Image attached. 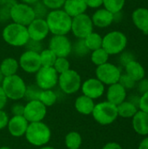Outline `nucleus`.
I'll list each match as a JSON object with an SVG mask.
<instances>
[{
  "instance_id": "nucleus-1",
  "label": "nucleus",
  "mask_w": 148,
  "mask_h": 149,
  "mask_svg": "<svg viewBox=\"0 0 148 149\" xmlns=\"http://www.w3.org/2000/svg\"><path fill=\"white\" fill-rule=\"evenodd\" d=\"M72 19L63 9L50 10L45 16L50 33L52 35H67L71 32Z\"/></svg>"
},
{
  "instance_id": "nucleus-2",
  "label": "nucleus",
  "mask_w": 148,
  "mask_h": 149,
  "mask_svg": "<svg viewBox=\"0 0 148 149\" xmlns=\"http://www.w3.org/2000/svg\"><path fill=\"white\" fill-rule=\"evenodd\" d=\"M2 37L6 44L14 47L25 46L30 40L27 26L14 22L4 26L2 31Z\"/></svg>"
},
{
  "instance_id": "nucleus-3",
  "label": "nucleus",
  "mask_w": 148,
  "mask_h": 149,
  "mask_svg": "<svg viewBox=\"0 0 148 149\" xmlns=\"http://www.w3.org/2000/svg\"><path fill=\"white\" fill-rule=\"evenodd\" d=\"M24 137L26 141L34 147H43L47 145L51 138L50 127L43 121L29 123Z\"/></svg>"
},
{
  "instance_id": "nucleus-4",
  "label": "nucleus",
  "mask_w": 148,
  "mask_h": 149,
  "mask_svg": "<svg viewBox=\"0 0 148 149\" xmlns=\"http://www.w3.org/2000/svg\"><path fill=\"white\" fill-rule=\"evenodd\" d=\"M1 86L8 100L17 101L24 98L27 86L22 77L17 74H14L4 77Z\"/></svg>"
},
{
  "instance_id": "nucleus-5",
  "label": "nucleus",
  "mask_w": 148,
  "mask_h": 149,
  "mask_svg": "<svg viewBox=\"0 0 148 149\" xmlns=\"http://www.w3.org/2000/svg\"><path fill=\"white\" fill-rule=\"evenodd\" d=\"M127 45V38L120 31H113L103 37L102 48L111 56L122 53Z\"/></svg>"
},
{
  "instance_id": "nucleus-6",
  "label": "nucleus",
  "mask_w": 148,
  "mask_h": 149,
  "mask_svg": "<svg viewBox=\"0 0 148 149\" xmlns=\"http://www.w3.org/2000/svg\"><path fill=\"white\" fill-rule=\"evenodd\" d=\"M92 115L95 121L102 126H107L113 123L119 117L117 106L107 100L95 104Z\"/></svg>"
},
{
  "instance_id": "nucleus-7",
  "label": "nucleus",
  "mask_w": 148,
  "mask_h": 149,
  "mask_svg": "<svg viewBox=\"0 0 148 149\" xmlns=\"http://www.w3.org/2000/svg\"><path fill=\"white\" fill-rule=\"evenodd\" d=\"M36 13L32 5L25 3H14L10 7V18L12 22L28 26L35 18Z\"/></svg>"
},
{
  "instance_id": "nucleus-8",
  "label": "nucleus",
  "mask_w": 148,
  "mask_h": 149,
  "mask_svg": "<svg viewBox=\"0 0 148 149\" xmlns=\"http://www.w3.org/2000/svg\"><path fill=\"white\" fill-rule=\"evenodd\" d=\"M81 76L72 69L58 74V85L61 91L65 94H74L81 87Z\"/></svg>"
},
{
  "instance_id": "nucleus-9",
  "label": "nucleus",
  "mask_w": 148,
  "mask_h": 149,
  "mask_svg": "<svg viewBox=\"0 0 148 149\" xmlns=\"http://www.w3.org/2000/svg\"><path fill=\"white\" fill-rule=\"evenodd\" d=\"M93 27L92 17L85 13L76 16L72 19L71 31L76 38L84 39L93 31Z\"/></svg>"
},
{
  "instance_id": "nucleus-10",
  "label": "nucleus",
  "mask_w": 148,
  "mask_h": 149,
  "mask_svg": "<svg viewBox=\"0 0 148 149\" xmlns=\"http://www.w3.org/2000/svg\"><path fill=\"white\" fill-rule=\"evenodd\" d=\"M95 74L96 78L105 86H110L119 82L121 76V71L114 64L106 62L101 65L97 66Z\"/></svg>"
},
{
  "instance_id": "nucleus-11",
  "label": "nucleus",
  "mask_w": 148,
  "mask_h": 149,
  "mask_svg": "<svg viewBox=\"0 0 148 149\" xmlns=\"http://www.w3.org/2000/svg\"><path fill=\"white\" fill-rule=\"evenodd\" d=\"M35 74L36 85L41 90L52 89L58 85V73L53 67L41 66V68Z\"/></svg>"
},
{
  "instance_id": "nucleus-12",
  "label": "nucleus",
  "mask_w": 148,
  "mask_h": 149,
  "mask_svg": "<svg viewBox=\"0 0 148 149\" xmlns=\"http://www.w3.org/2000/svg\"><path fill=\"white\" fill-rule=\"evenodd\" d=\"M57 57H65L72 53V43L66 35H52L49 41V47Z\"/></svg>"
},
{
  "instance_id": "nucleus-13",
  "label": "nucleus",
  "mask_w": 148,
  "mask_h": 149,
  "mask_svg": "<svg viewBox=\"0 0 148 149\" xmlns=\"http://www.w3.org/2000/svg\"><path fill=\"white\" fill-rule=\"evenodd\" d=\"M47 113V107L38 100H30L24 105V117L29 123L43 121Z\"/></svg>"
},
{
  "instance_id": "nucleus-14",
  "label": "nucleus",
  "mask_w": 148,
  "mask_h": 149,
  "mask_svg": "<svg viewBox=\"0 0 148 149\" xmlns=\"http://www.w3.org/2000/svg\"><path fill=\"white\" fill-rule=\"evenodd\" d=\"M19 67L27 73H36L41 68V61L39 52L26 50L18 59Z\"/></svg>"
},
{
  "instance_id": "nucleus-15",
  "label": "nucleus",
  "mask_w": 148,
  "mask_h": 149,
  "mask_svg": "<svg viewBox=\"0 0 148 149\" xmlns=\"http://www.w3.org/2000/svg\"><path fill=\"white\" fill-rule=\"evenodd\" d=\"M27 31L30 39L37 42H42L50 33L47 23L44 17H36L27 26Z\"/></svg>"
},
{
  "instance_id": "nucleus-16",
  "label": "nucleus",
  "mask_w": 148,
  "mask_h": 149,
  "mask_svg": "<svg viewBox=\"0 0 148 149\" xmlns=\"http://www.w3.org/2000/svg\"><path fill=\"white\" fill-rule=\"evenodd\" d=\"M82 93L91 99L97 100L105 93V85L97 78H90L81 84Z\"/></svg>"
},
{
  "instance_id": "nucleus-17",
  "label": "nucleus",
  "mask_w": 148,
  "mask_h": 149,
  "mask_svg": "<svg viewBox=\"0 0 148 149\" xmlns=\"http://www.w3.org/2000/svg\"><path fill=\"white\" fill-rule=\"evenodd\" d=\"M29 122L24 115H13L8 122L7 128L10 134L16 138L24 136Z\"/></svg>"
},
{
  "instance_id": "nucleus-18",
  "label": "nucleus",
  "mask_w": 148,
  "mask_h": 149,
  "mask_svg": "<svg viewBox=\"0 0 148 149\" xmlns=\"http://www.w3.org/2000/svg\"><path fill=\"white\" fill-rule=\"evenodd\" d=\"M114 14L105 8H99L92 14V21L93 25L98 28H106L114 21Z\"/></svg>"
},
{
  "instance_id": "nucleus-19",
  "label": "nucleus",
  "mask_w": 148,
  "mask_h": 149,
  "mask_svg": "<svg viewBox=\"0 0 148 149\" xmlns=\"http://www.w3.org/2000/svg\"><path fill=\"white\" fill-rule=\"evenodd\" d=\"M126 99V90L118 82L108 86L106 91V100L108 102L118 106Z\"/></svg>"
},
{
  "instance_id": "nucleus-20",
  "label": "nucleus",
  "mask_w": 148,
  "mask_h": 149,
  "mask_svg": "<svg viewBox=\"0 0 148 149\" xmlns=\"http://www.w3.org/2000/svg\"><path fill=\"white\" fill-rule=\"evenodd\" d=\"M133 24L144 34H148V9L139 7L132 14Z\"/></svg>"
},
{
  "instance_id": "nucleus-21",
  "label": "nucleus",
  "mask_w": 148,
  "mask_h": 149,
  "mask_svg": "<svg viewBox=\"0 0 148 149\" xmlns=\"http://www.w3.org/2000/svg\"><path fill=\"white\" fill-rule=\"evenodd\" d=\"M71 17L85 13L88 9L85 0H65L62 8Z\"/></svg>"
},
{
  "instance_id": "nucleus-22",
  "label": "nucleus",
  "mask_w": 148,
  "mask_h": 149,
  "mask_svg": "<svg viewBox=\"0 0 148 149\" xmlns=\"http://www.w3.org/2000/svg\"><path fill=\"white\" fill-rule=\"evenodd\" d=\"M133 127L140 135H148V113L138 110L133 117Z\"/></svg>"
},
{
  "instance_id": "nucleus-23",
  "label": "nucleus",
  "mask_w": 148,
  "mask_h": 149,
  "mask_svg": "<svg viewBox=\"0 0 148 149\" xmlns=\"http://www.w3.org/2000/svg\"><path fill=\"white\" fill-rule=\"evenodd\" d=\"M126 74L131 77L136 82L143 79L146 75V71L144 66L138 61L133 59L125 65Z\"/></svg>"
},
{
  "instance_id": "nucleus-24",
  "label": "nucleus",
  "mask_w": 148,
  "mask_h": 149,
  "mask_svg": "<svg viewBox=\"0 0 148 149\" xmlns=\"http://www.w3.org/2000/svg\"><path fill=\"white\" fill-rule=\"evenodd\" d=\"M95 107L94 100L84 94L79 96L74 102V107L78 113L83 115L92 114Z\"/></svg>"
},
{
  "instance_id": "nucleus-25",
  "label": "nucleus",
  "mask_w": 148,
  "mask_h": 149,
  "mask_svg": "<svg viewBox=\"0 0 148 149\" xmlns=\"http://www.w3.org/2000/svg\"><path fill=\"white\" fill-rule=\"evenodd\" d=\"M18 68H19L18 60L11 57L5 58L0 63V71L4 77L17 74Z\"/></svg>"
},
{
  "instance_id": "nucleus-26",
  "label": "nucleus",
  "mask_w": 148,
  "mask_h": 149,
  "mask_svg": "<svg viewBox=\"0 0 148 149\" xmlns=\"http://www.w3.org/2000/svg\"><path fill=\"white\" fill-rule=\"evenodd\" d=\"M138 110H139V108L134 104L130 102L129 100H125L117 106L118 115L120 117L125 118V119L133 118Z\"/></svg>"
},
{
  "instance_id": "nucleus-27",
  "label": "nucleus",
  "mask_w": 148,
  "mask_h": 149,
  "mask_svg": "<svg viewBox=\"0 0 148 149\" xmlns=\"http://www.w3.org/2000/svg\"><path fill=\"white\" fill-rule=\"evenodd\" d=\"M84 41L88 50L90 52H92L94 50H97L102 47L103 37L99 33L92 31L84 38Z\"/></svg>"
},
{
  "instance_id": "nucleus-28",
  "label": "nucleus",
  "mask_w": 148,
  "mask_h": 149,
  "mask_svg": "<svg viewBox=\"0 0 148 149\" xmlns=\"http://www.w3.org/2000/svg\"><path fill=\"white\" fill-rule=\"evenodd\" d=\"M65 144L67 149L80 148L82 144L81 134L75 131L69 132L65 137Z\"/></svg>"
},
{
  "instance_id": "nucleus-29",
  "label": "nucleus",
  "mask_w": 148,
  "mask_h": 149,
  "mask_svg": "<svg viewBox=\"0 0 148 149\" xmlns=\"http://www.w3.org/2000/svg\"><path fill=\"white\" fill-rule=\"evenodd\" d=\"M38 100L41 103H43L46 107H52L53 105L56 104L58 100V95L52 89L42 90L39 94Z\"/></svg>"
},
{
  "instance_id": "nucleus-30",
  "label": "nucleus",
  "mask_w": 148,
  "mask_h": 149,
  "mask_svg": "<svg viewBox=\"0 0 148 149\" xmlns=\"http://www.w3.org/2000/svg\"><path fill=\"white\" fill-rule=\"evenodd\" d=\"M39 56H40L41 65L45 67H52L57 58L55 53L49 48L41 50L39 52Z\"/></svg>"
},
{
  "instance_id": "nucleus-31",
  "label": "nucleus",
  "mask_w": 148,
  "mask_h": 149,
  "mask_svg": "<svg viewBox=\"0 0 148 149\" xmlns=\"http://www.w3.org/2000/svg\"><path fill=\"white\" fill-rule=\"evenodd\" d=\"M109 57H110V55L102 47L92 51L91 53V60L96 66L101 65L108 62Z\"/></svg>"
},
{
  "instance_id": "nucleus-32",
  "label": "nucleus",
  "mask_w": 148,
  "mask_h": 149,
  "mask_svg": "<svg viewBox=\"0 0 148 149\" xmlns=\"http://www.w3.org/2000/svg\"><path fill=\"white\" fill-rule=\"evenodd\" d=\"M126 3V0H103V6L105 9L108 10L112 13H120Z\"/></svg>"
},
{
  "instance_id": "nucleus-33",
  "label": "nucleus",
  "mask_w": 148,
  "mask_h": 149,
  "mask_svg": "<svg viewBox=\"0 0 148 149\" xmlns=\"http://www.w3.org/2000/svg\"><path fill=\"white\" fill-rule=\"evenodd\" d=\"M72 52H73L77 57H84L87 55L90 51L86 47L84 39L77 38L74 44H72Z\"/></svg>"
},
{
  "instance_id": "nucleus-34",
  "label": "nucleus",
  "mask_w": 148,
  "mask_h": 149,
  "mask_svg": "<svg viewBox=\"0 0 148 149\" xmlns=\"http://www.w3.org/2000/svg\"><path fill=\"white\" fill-rule=\"evenodd\" d=\"M55 71L60 74V73H63L66 71H68L69 69H71V63L70 61L68 60L67 58H65V57H57L56 58V61L52 66Z\"/></svg>"
},
{
  "instance_id": "nucleus-35",
  "label": "nucleus",
  "mask_w": 148,
  "mask_h": 149,
  "mask_svg": "<svg viewBox=\"0 0 148 149\" xmlns=\"http://www.w3.org/2000/svg\"><path fill=\"white\" fill-rule=\"evenodd\" d=\"M41 89L35 84V85H30L26 86V91L24 94V98L30 101V100H38L39 94L41 93Z\"/></svg>"
},
{
  "instance_id": "nucleus-36",
  "label": "nucleus",
  "mask_w": 148,
  "mask_h": 149,
  "mask_svg": "<svg viewBox=\"0 0 148 149\" xmlns=\"http://www.w3.org/2000/svg\"><path fill=\"white\" fill-rule=\"evenodd\" d=\"M119 83L126 89V90H128V89H133L136 86V81L133 80L131 77H129L127 74L124 73L122 74L121 73V76L120 78V80H119Z\"/></svg>"
},
{
  "instance_id": "nucleus-37",
  "label": "nucleus",
  "mask_w": 148,
  "mask_h": 149,
  "mask_svg": "<svg viewBox=\"0 0 148 149\" xmlns=\"http://www.w3.org/2000/svg\"><path fill=\"white\" fill-rule=\"evenodd\" d=\"M43 4L49 10L62 9L65 0H41Z\"/></svg>"
},
{
  "instance_id": "nucleus-38",
  "label": "nucleus",
  "mask_w": 148,
  "mask_h": 149,
  "mask_svg": "<svg viewBox=\"0 0 148 149\" xmlns=\"http://www.w3.org/2000/svg\"><path fill=\"white\" fill-rule=\"evenodd\" d=\"M139 110H141L148 113V91L141 94L139 102Z\"/></svg>"
},
{
  "instance_id": "nucleus-39",
  "label": "nucleus",
  "mask_w": 148,
  "mask_h": 149,
  "mask_svg": "<svg viewBox=\"0 0 148 149\" xmlns=\"http://www.w3.org/2000/svg\"><path fill=\"white\" fill-rule=\"evenodd\" d=\"M9 120H10V118H9L8 114L6 113V112L3 111V109L0 110V130H3L5 127H7Z\"/></svg>"
},
{
  "instance_id": "nucleus-40",
  "label": "nucleus",
  "mask_w": 148,
  "mask_h": 149,
  "mask_svg": "<svg viewBox=\"0 0 148 149\" xmlns=\"http://www.w3.org/2000/svg\"><path fill=\"white\" fill-rule=\"evenodd\" d=\"M24 105L20 103H15L11 107V113L12 115H24Z\"/></svg>"
},
{
  "instance_id": "nucleus-41",
  "label": "nucleus",
  "mask_w": 148,
  "mask_h": 149,
  "mask_svg": "<svg viewBox=\"0 0 148 149\" xmlns=\"http://www.w3.org/2000/svg\"><path fill=\"white\" fill-rule=\"evenodd\" d=\"M41 42H37V41H33V40H29V42L26 44V47H27V50H30V51H34V52H39L41 50V45H40Z\"/></svg>"
},
{
  "instance_id": "nucleus-42",
  "label": "nucleus",
  "mask_w": 148,
  "mask_h": 149,
  "mask_svg": "<svg viewBox=\"0 0 148 149\" xmlns=\"http://www.w3.org/2000/svg\"><path fill=\"white\" fill-rule=\"evenodd\" d=\"M138 90L139 92L143 94L145 93H147L148 91V79H146L145 78L140 81H138Z\"/></svg>"
},
{
  "instance_id": "nucleus-43",
  "label": "nucleus",
  "mask_w": 148,
  "mask_h": 149,
  "mask_svg": "<svg viewBox=\"0 0 148 149\" xmlns=\"http://www.w3.org/2000/svg\"><path fill=\"white\" fill-rule=\"evenodd\" d=\"M87 7L92 9H99L103 5V0H85Z\"/></svg>"
},
{
  "instance_id": "nucleus-44",
  "label": "nucleus",
  "mask_w": 148,
  "mask_h": 149,
  "mask_svg": "<svg viewBox=\"0 0 148 149\" xmlns=\"http://www.w3.org/2000/svg\"><path fill=\"white\" fill-rule=\"evenodd\" d=\"M7 101H8V98L6 97L2 86H0V110H3L4 108Z\"/></svg>"
},
{
  "instance_id": "nucleus-45",
  "label": "nucleus",
  "mask_w": 148,
  "mask_h": 149,
  "mask_svg": "<svg viewBox=\"0 0 148 149\" xmlns=\"http://www.w3.org/2000/svg\"><path fill=\"white\" fill-rule=\"evenodd\" d=\"M10 18V8H6V6L2 7L0 9V20H5Z\"/></svg>"
},
{
  "instance_id": "nucleus-46",
  "label": "nucleus",
  "mask_w": 148,
  "mask_h": 149,
  "mask_svg": "<svg viewBox=\"0 0 148 149\" xmlns=\"http://www.w3.org/2000/svg\"><path fill=\"white\" fill-rule=\"evenodd\" d=\"M102 149H123L122 148V147L119 144V143H117V142H108V143H106Z\"/></svg>"
},
{
  "instance_id": "nucleus-47",
  "label": "nucleus",
  "mask_w": 148,
  "mask_h": 149,
  "mask_svg": "<svg viewBox=\"0 0 148 149\" xmlns=\"http://www.w3.org/2000/svg\"><path fill=\"white\" fill-rule=\"evenodd\" d=\"M138 149H148V137L144 138V139L140 141Z\"/></svg>"
},
{
  "instance_id": "nucleus-48",
  "label": "nucleus",
  "mask_w": 148,
  "mask_h": 149,
  "mask_svg": "<svg viewBox=\"0 0 148 149\" xmlns=\"http://www.w3.org/2000/svg\"><path fill=\"white\" fill-rule=\"evenodd\" d=\"M39 1L40 0H21V2L25 3H28V4H31V5H33V4H35L36 3H38Z\"/></svg>"
},
{
  "instance_id": "nucleus-49",
  "label": "nucleus",
  "mask_w": 148,
  "mask_h": 149,
  "mask_svg": "<svg viewBox=\"0 0 148 149\" xmlns=\"http://www.w3.org/2000/svg\"><path fill=\"white\" fill-rule=\"evenodd\" d=\"M39 149H56L55 148H53V147H50V146H43V147H40Z\"/></svg>"
},
{
  "instance_id": "nucleus-50",
  "label": "nucleus",
  "mask_w": 148,
  "mask_h": 149,
  "mask_svg": "<svg viewBox=\"0 0 148 149\" xmlns=\"http://www.w3.org/2000/svg\"><path fill=\"white\" fill-rule=\"evenodd\" d=\"M3 79H4V76L3 75V73L1 72V71H0V86H1V84H2V82H3Z\"/></svg>"
},
{
  "instance_id": "nucleus-51",
  "label": "nucleus",
  "mask_w": 148,
  "mask_h": 149,
  "mask_svg": "<svg viewBox=\"0 0 148 149\" xmlns=\"http://www.w3.org/2000/svg\"><path fill=\"white\" fill-rule=\"evenodd\" d=\"M0 149H12V148H9V147H5V146H3V147H1Z\"/></svg>"
},
{
  "instance_id": "nucleus-52",
  "label": "nucleus",
  "mask_w": 148,
  "mask_h": 149,
  "mask_svg": "<svg viewBox=\"0 0 148 149\" xmlns=\"http://www.w3.org/2000/svg\"><path fill=\"white\" fill-rule=\"evenodd\" d=\"M78 149H80V148H78Z\"/></svg>"
}]
</instances>
